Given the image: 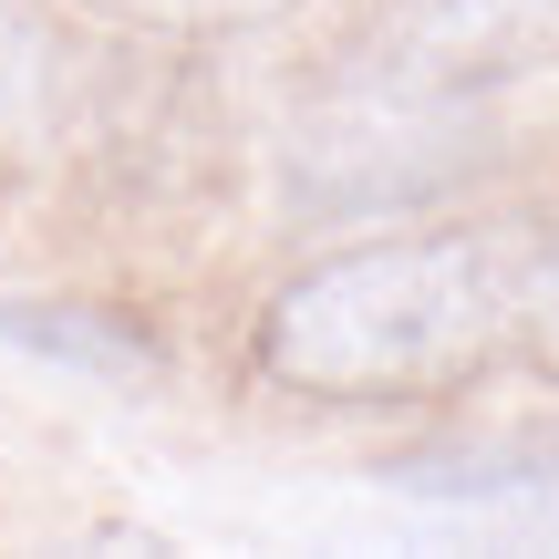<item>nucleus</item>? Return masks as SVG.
<instances>
[{"instance_id": "nucleus-5", "label": "nucleus", "mask_w": 559, "mask_h": 559, "mask_svg": "<svg viewBox=\"0 0 559 559\" xmlns=\"http://www.w3.org/2000/svg\"><path fill=\"white\" fill-rule=\"evenodd\" d=\"M519 332L559 362V228H549L539 249H528V300H519Z\"/></svg>"}, {"instance_id": "nucleus-3", "label": "nucleus", "mask_w": 559, "mask_h": 559, "mask_svg": "<svg viewBox=\"0 0 559 559\" xmlns=\"http://www.w3.org/2000/svg\"><path fill=\"white\" fill-rule=\"evenodd\" d=\"M124 32H177V41H218V32H260V21L300 11V0H94Z\"/></svg>"}, {"instance_id": "nucleus-2", "label": "nucleus", "mask_w": 559, "mask_h": 559, "mask_svg": "<svg viewBox=\"0 0 559 559\" xmlns=\"http://www.w3.org/2000/svg\"><path fill=\"white\" fill-rule=\"evenodd\" d=\"M394 52L425 83H508L559 62V0H394Z\"/></svg>"}, {"instance_id": "nucleus-1", "label": "nucleus", "mask_w": 559, "mask_h": 559, "mask_svg": "<svg viewBox=\"0 0 559 559\" xmlns=\"http://www.w3.org/2000/svg\"><path fill=\"white\" fill-rule=\"evenodd\" d=\"M528 300V249L498 228H425L280 280L249 362L311 404H425L498 362Z\"/></svg>"}, {"instance_id": "nucleus-4", "label": "nucleus", "mask_w": 559, "mask_h": 559, "mask_svg": "<svg viewBox=\"0 0 559 559\" xmlns=\"http://www.w3.org/2000/svg\"><path fill=\"white\" fill-rule=\"evenodd\" d=\"M32 94H41V52L11 21V0H0V156H11V135L32 124Z\"/></svg>"}]
</instances>
